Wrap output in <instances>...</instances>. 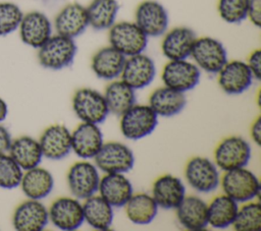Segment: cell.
Listing matches in <instances>:
<instances>
[{"mask_svg":"<svg viewBox=\"0 0 261 231\" xmlns=\"http://www.w3.org/2000/svg\"><path fill=\"white\" fill-rule=\"evenodd\" d=\"M239 210V203L226 194L215 196L207 204L208 225L215 229H225L232 225Z\"/></svg>","mask_w":261,"mask_h":231,"instance_id":"f546056e","label":"cell"},{"mask_svg":"<svg viewBox=\"0 0 261 231\" xmlns=\"http://www.w3.org/2000/svg\"><path fill=\"white\" fill-rule=\"evenodd\" d=\"M7 114H8V107H7V104L6 102L4 101V99H2L0 97V123L3 122L6 117H7Z\"/></svg>","mask_w":261,"mask_h":231,"instance_id":"b9f144b4","label":"cell"},{"mask_svg":"<svg viewBox=\"0 0 261 231\" xmlns=\"http://www.w3.org/2000/svg\"><path fill=\"white\" fill-rule=\"evenodd\" d=\"M201 77V70L188 59L168 60L164 65L161 78L165 86L186 93L195 89Z\"/></svg>","mask_w":261,"mask_h":231,"instance_id":"8fae6325","label":"cell"},{"mask_svg":"<svg viewBox=\"0 0 261 231\" xmlns=\"http://www.w3.org/2000/svg\"><path fill=\"white\" fill-rule=\"evenodd\" d=\"M48 215L49 221L63 231L76 230L85 222L83 204L74 196H62L55 199L48 209Z\"/></svg>","mask_w":261,"mask_h":231,"instance_id":"4fadbf2b","label":"cell"},{"mask_svg":"<svg viewBox=\"0 0 261 231\" xmlns=\"http://www.w3.org/2000/svg\"><path fill=\"white\" fill-rule=\"evenodd\" d=\"M158 124V116L149 105L135 104L120 115L119 127L122 135L138 140L151 134Z\"/></svg>","mask_w":261,"mask_h":231,"instance_id":"277c9868","label":"cell"},{"mask_svg":"<svg viewBox=\"0 0 261 231\" xmlns=\"http://www.w3.org/2000/svg\"><path fill=\"white\" fill-rule=\"evenodd\" d=\"M23 170L7 154H0V187L12 189L19 186Z\"/></svg>","mask_w":261,"mask_h":231,"instance_id":"d590c367","label":"cell"},{"mask_svg":"<svg viewBox=\"0 0 261 231\" xmlns=\"http://www.w3.org/2000/svg\"><path fill=\"white\" fill-rule=\"evenodd\" d=\"M48 222V209L38 199L28 198L22 201L12 215V226L17 231H41Z\"/></svg>","mask_w":261,"mask_h":231,"instance_id":"9a60e30c","label":"cell"},{"mask_svg":"<svg viewBox=\"0 0 261 231\" xmlns=\"http://www.w3.org/2000/svg\"><path fill=\"white\" fill-rule=\"evenodd\" d=\"M7 154L23 171L40 166L43 159L39 140L30 135L13 138Z\"/></svg>","mask_w":261,"mask_h":231,"instance_id":"83f0119b","label":"cell"},{"mask_svg":"<svg viewBox=\"0 0 261 231\" xmlns=\"http://www.w3.org/2000/svg\"><path fill=\"white\" fill-rule=\"evenodd\" d=\"M148 105L157 116L171 117L184 110L187 105V97L185 93L164 85L151 93Z\"/></svg>","mask_w":261,"mask_h":231,"instance_id":"4316f807","label":"cell"},{"mask_svg":"<svg viewBox=\"0 0 261 231\" xmlns=\"http://www.w3.org/2000/svg\"><path fill=\"white\" fill-rule=\"evenodd\" d=\"M109 45L125 57L143 53L148 46V37L135 21H118L108 30Z\"/></svg>","mask_w":261,"mask_h":231,"instance_id":"3957f363","label":"cell"},{"mask_svg":"<svg viewBox=\"0 0 261 231\" xmlns=\"http://www.w3.org/2000/svg\"><path fill=\"white\" fill-rule=\"evenodd\" d=\"M239 207L232 228L237 231H256L261 227V205L250 200Z\"/></svg>","mask_w":261,"mask_h":231,"instance_id":"836d02e7","label":"cell"},{"mask_svg":"<svg viewBox=\"0 0 261 231\" xmlns=\"http://www.w3.org/2000/svg\"><path fill=\"white\" fill-rule=\"evenodd\" d=\"M72 109L82 122L100 124L109 111L104 95L91 88L77 90L72 98Z\"/></svg>","mask_w":261,"mask_h":231,"instance_id":"ba28073f","label":"cell"},{"mask_svg":"<svg viewBox=\"0 0 261 231\" xmlns=\"http://www.w3.org/2000/svg\"><path fill=\"white\" fill-rule=\"evenodd\" d=\"M86 9L89 26L96 31H105L116 21L119 3L117 0H92Z\"/></svg>","mask_w":261,"mask_h":231,"instance_id":"d6a6232c","label":"cell"},{"mask_svg":"<svg viewBox=\"0 0 261 231\" xmlns=\"http://www.w3.org/2000/svg\"><path fill=\"white\" fill-rule=\"evenodd\" d=\"M76 52L77 46L73 39L56 34L38 48V60L44 68L60 70L73 63Z\"/></svg>","mask_w":261,"mask_h":231,"instance_id":"6da1fadb","label":"cell"},{"mask_svg":"<svg viewBox=\"0 0 261 231\" xmlns=\"http://www.w3.org/2000/svg\"><path fill=\"white\" fill-rule=\"evenodd\" d=\"M94 164L104 173H126L135 164L132 149L119 141L104 142L94 157Z\"/></svg>","mask_w":261,"mask_h":231,"instance_id":"9c48e42d","label":"cell"},{"mask_svg":"<svg viewBox=\"0 0 261 231\" xmlns=\"http://www.w3.org/2000/svg\"><path fill=\"white\" fill-rule=\"evenodd\" d=\"M104 143L98 124L82 122L71 132V151L83 160L94 159Z\"/></svg>","mask_w":261,"mask_h":231,"instance_id":"ffe728a7","label":"cell"},{"mask_svg":"<svg viewBox=\"0 0 261 231\" xmlns=\"http://www.w3.org/2000/svg\"><path fill=\"white\" fill-rule=\"evenodd\" d=\"M151 195L159 208L175 210L186 196V186L179 177L165 174L154 181Z\"/></svg>","mask_w":261,"mask_h":231,"instance_id":"7402d4cb","label":"cell"},{"mask_svg":"<svg viewBox=\"0 0 261 231\" xmlns=\"http://www.w3.org/2000/svg\"><path fill=\"white\" fill-rule=\"evenodd\" d=\"M156 76L154 60L144 52L125 58L120 79L136 90L148 86Z\"/></svg>","mask_w":261,"mask_h":231,"instance_id":"5bb4252c","label":"cell"},{"mask_svg":"<svg viewBox=\"0 0 261 231\" xmlns=\"http://www.w3.org/2000/svg\"><path fill=\"white\" fill-rule=\"evenodd\" d=\"M125 58L110 45L102 47L92 57V71L100 79L114 80L120 76Z\"/></svg>","mask_w":261,"mask_h":231,"instance_id":"cb8c5ba5","label":"cell"},{"mask_svg":"<svg viewBox=\"0 0 261 231\" xmlns=\"http://www.w3.org/2000/svg\"><path fill=\"white\" fill-rule=\"evenodd\" d=\"M38 140L43 157L52 161L65 158L71 151V132L62 124L50 125Z\"/></svg>","mask_w":261,"mask_h":231,"instance_id":"44dd1931","label":"cell"},{"mask_svg":"<svg viewBox=\"0 0 261 231\" xmlns=\"http://www.w3.org/2000/svg\"><path fill=\"white\" fill-rule=\"evenodd\" d=\"M99 169L89 161H79L70 166L66 181L71 194L77 199H86L98 192Z\"/></svg>","mask_w":261,"mask_h":231,"instance_id":"30bf717a","label":"cell"},{"mask_svg":"<svg viewBox=\"0 0 261 231\" xmlns=\"http://www.w3.org/2000/svg\"><path fill=\"white\" fill-rule=\"evenodd\" d=\"M11 140L12 138L7 128L0 124V154H5L8 152Z\"/></svg>","mask_w":261,"mask_h":231,"instance_id":"ab89813d","label":"cell"},{"mask_svg":"<svg viewBox=\"0 0 261 231\" xmlns=\"http://www.w3.org/2000/svg\"><path fill=\"white\" fill-rule=\"evenodd\" d=\"M247 66L253 74L254 79L259 80L261 78V51L260 49H255L250 53L246 61Z\"/></svg>","mask_w":261,"mask_h":231,"instance_id":"74e56055","label":"cell"},{"mask_svg":"<svg viewBox=\"0 0 261 231\" xmlns=\"http://www.w3.org/2000/svg\"><path fill=\"white\" fill-rule=\"evenodd\" d=\"M252 149L247 139L240 135L223 138L215 148L214 163L221 171L246 167L251 159Z\"/></svg>","mask_w":261,"mask_h":231,"instance_id":"8992f818","label":"cell"},{"mask_svg":"<svg viewBox=\"0 0 261 231\" xmlns=\"http://www.w3.org/2000/svg\"><path fill=\"white\" fill-rule=\"evenodd\" d=\"M19 186L28 198L41 200L52 192L54 177L49 170L37 166L23 171Z\"/></svg>","mask_w":261,"mask_h":231,"instance_id":"484cf974","label":"cell"},{"mask_svg":"<svg viewBox=\"0 0 261 231\" xmlns=\"http://www.w3.org/2000/svg\"><path fill=\"white\" fill-rule=\"evenodd\" d=\"M135 22L148 38L160 37L168 28L169 16L159 1L144 0L136 8Z\"/></svg>","mask_w":261,"mask_h":231,"instance_id":"7c38bea8","label":"cell"},{"mask_svg":"<svg viewBox=\"0 0 261 231\" xmlns=\"http://www.w3.org/2000/svg\"><path fill=\"white\" fill-rule=\"evenodd\" d=\"M18 30L22 43L38 49L52 36V22L45 13L34 10L23 14Z\"/></svg>","mask_w":261,"mask_h":231,"instance_id":"e0dca14e","label":"cell"},{"mask_svg":"<svg viewBox=\"0 0 261 231\" xmlns=\"http://www.w3.org/2000/svg\"><path fill=\"white\" fill-rule=\"evenodd\" d=\"M178 222L188 230H203L208 226L207 204L199 196L186 195L177 206Z\"/></svg>","mask_w":261,"mask_h":231,"instance_id":"d4e9b609","label":"cell"},{"mask_svg":"<svg viewBox=\"0 0 261 231\" xmlns=\"http://www.w3.org/2000/svg\"><path fill=\"white\" fill-rule=\"evenodd\" d=\"M250 134L253 139V141L257 145H261V117H257V119L253 122L251 129H250Z\"/></svg>","mask_w":261,"mask_h":231,"instance_id":"60d3db41","label":"cell"},{"mask_svg":"<svg viewBox=\"0 0 261 231\" xmlns=\"http://www.w3.org/2000/svg\"><path fill=\"white\" fill-rule=\"evenodd\" d=\"M247 18L253 25L261 26V0H249Z\"/></svg>","mask_w":261,"mask_h":231,"instance_id":"f35d334b","label":"cell"},{"mask_svg":"<svg viewBox=\"0 0 261 231\" xmlns=\"http://www.w3.org/2000/svg\"><path fill=\"white\" fill-rule=\"evenodd\" d=\"M220 89L227 95H240L252 84L254 77L245 61L230 60L217 72Z\"/></svg>","mask_w":261,"mask_h":231,"instance_id":"2e32d148","label":"cell"},{"mask_svg":"<svg viewBox=\"0 0 261 231\" xmlns=\"http://www.w3.org/2000/svg\"><path fill=\"white\" fill-rule=\"evenodd\" d=\"M109 113L120 116L136 104V93L121 79L111 80L103 94Z\"/></svg>","mask_w":261,"mask_h":231,"instance_id":"1f68e13d","label":"cell"},{"mask_svg":"<svg viewBox=\"0 0 261 231\" xmlns=\"http://www.w3.org/2000/svg\"><path fill=\"white\" fill-rule=\"evenodd\" d=\"M23 13L12 2H0V36H6L18 28Z\"/></svg>","mask_w":261,"mask_h":231,"instance_id":"8d00e7d4","label":"cell"},{"mask_svg":"<svg viewBox=\"0 0 261 231\" xmlns=\"http://www.w3.org/2000/svg\"><path fill=\"white\" fill-rule=\"evenodd\" d=\"M249 0H218L217 12L219 17L230 24H238L247 19Z\"/></svg>","mask_w":261,"mask_h":231,"instance_id":"e575fe53","label":"cell"},{"mask_svg":"<svg viewBox=\"0 0 261 231\" xmlns=\"http://www.w3.org/2000/svg\"><path fill=\"white\" fill-rule=\"evenodd\" d=\"M190 57L200 70L209 74H217L228 60L224 45L212 37H197Z\"/></svg>","mask_w":261,"mask_h":231,"instance_id":"5b68a950","label":"cell"},{"mask_svg":"<svg viewBox=\"0 0 261 231\" xmlns=\"http://www.w3.org/2000/svg\"><path fill=\"white\" fill-rule=\"evenodd\" d=\"M98 192L113 208H121L133 195L134 188L124 173H105L100 178Z\"/></svg>","mask_w":261,"mask_h":231,"instance_id":"603a6c76","label":"cell"},{"mask_svg":"<svg viewBox=\"0 0 261 231\" xmlns=\"http://www.w3.org/2000/svg\"><path fill=\"white\" fill-rule=\"evenodd\" d=\"M89 26L87 9L77 2L63 6L54 18L56 34L74 39L81 36Z\"/></svg>","mask_w":261,"mask_h":231,"instance_id":"ac0fdd59","label":"cell"},{"mask_svg":"<svg viewBox=\"0 0 261 231\" xmlns=\"http://www.w3.org/2000/svg\"><path fill=\"white\" fill-rule=\"evenodd\" d=\"M84 200L83 213L85 222L96 230H108L114 218L113 207L99 194H94Z\"/></svg>","mask_w":261,"mask_h":231,"instance_id":"f1b7e54d","label":"cell"},{"mask_svg":"<svg viewBox=\"0 0 261 231\" xmlns=\"http://www.w3.org/2000/svg\"><path fill=\"white\" fill-rule=\"evenodd\" d=\"M223 193L237 203H247L255 199L260 193V181L257 175L246 167L224 171L220 177Z\"/></svg>","mask_w":261,"mask_h":231,"instance_id":"7a4b0ae2","label":"cell"},{"mask_svg":"<svg viewBox=\"0 0 261 231\" xmlns=\"http://www.w3.org/2000/svg\"><path fill=\"white\" fill-rule=\"evenodd\" d=\"M196 39V33L191 27L175 26L164 33L161 52L168 60L188 59Z\"/></svg>","mask_w":261,"mask_h":231,"instance_id":"d6986e66","label":"cell"},{"mask_svg":"<svg viewBox=\"0 0 261 231\" xmlns=\"http://www.w3.org/2000/svg\"><path fill=\"white\" fill-rule=\"evenodd\" d=\"M185 177L188 184L201 193L212 192L220 184L219 169L214 161L206 157L190 159L185 168Z\"/></svg>","mask_w":261,"mask_h":231,"instance_id":"52a82bcc","label":"cell"},{"mask_svg":"<svg viewBox=\"0 0 261 231\" xmlns=\"http://www.w3.org/2000/svg\"><path fill=\"white\" fill-rule=\"evenodd\" d=\"M127 219L137 225H147L157 216L158 205L151 194L145 192L133 193L123 206Z\"/></svg>","mask_w":261,"mask_h":231,"instance_id":"4dcf8cb0","label":"cell"}]
</instances>
